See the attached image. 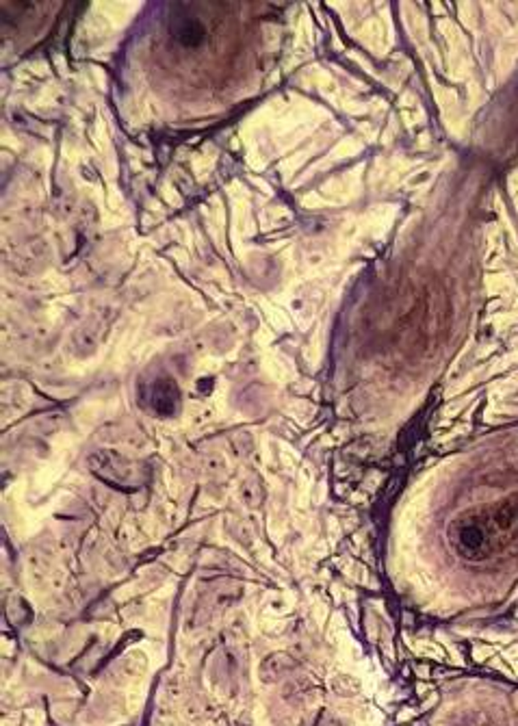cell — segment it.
Here are the masks:
<instances>
[{
    "mask_svg": "<svg viewBox=\"0 0 518 726\" xmlns=\"http://www.w3.org/2000/svg\"><path fill=\"white\" fill-rule=\"evenodd\" d=\"M142 400L145 406L157 415L169 417L178 410V388H176L174 380L169 377H157L152 384L144 386Z\"/></svg>",
    "mask_w": 518,
    "mask_h": 726,
    "instance_id": "6da1fadb",
    "label": "cell"
}]
</instances>
